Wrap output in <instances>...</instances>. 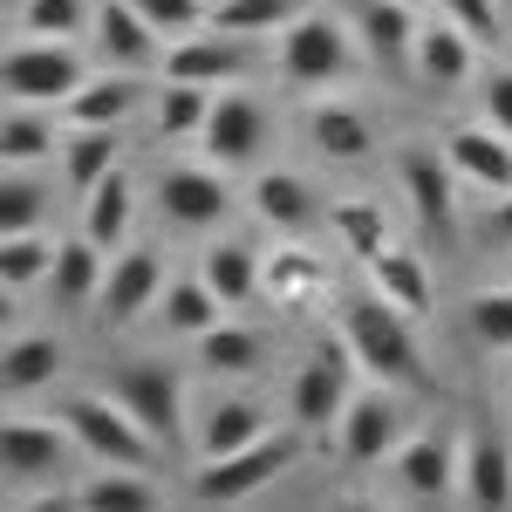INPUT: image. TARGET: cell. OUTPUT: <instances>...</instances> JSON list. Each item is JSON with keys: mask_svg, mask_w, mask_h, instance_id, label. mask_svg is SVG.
Wrapping results in <instances>:
<instances>
[{"mask_svg": "<svg viewBox=\"0 0 512 512\" xmlns=\"http://www.w3.org/2000/svg\"><path fill=\"white\" fill-rule=\"evenodd\" d=\"M267 362V342H260V328H246V321H219V328H205L198 335V369L205 376H253Z\"/></svg>", "mask_w": 512, "mask_h": 512, "instance_id": "1f68e13d", "label": "cell"}, {"mask_svg": "<svg viewBox=\"0 0 512 512\" xmlns=\"http://www.w3.org/2000/svg\"><path fill=\"white\" fill-rule=\"evenodd\" d=\"M226 315H233V308L212 294V280H205V274H171V280H164V294H158L164 335H185V342H198L205 328H219Z\"/></svg>", "mask_w": 512, "mask_h": 512, "instance_id": "d4e9b609", "label": "cell"}, {"mask_svg": "<svg viewBox=\"0 0 512 512\" xmlns=\"http://www.w3.org/2000/svg\"><path fill=\"white\" fill-rule=\"evenodd\" d=\"M478 110H485V123H499V130L512 137V69H492V76H485Z\"/></svg>", "mask_w": 512, "mask_h": 512, "instance_id": "f6af8a7d", "label": "cell"}, {"mask_svg": "<svg viewBox=\"0 0 512 512\" xmlns=\"http://www.w3.org/2000/svg\"><path fill=\"white\" fill-rule=\"evenodd\" d=\"M478 48H485V41L465 35L451 14H431V21L417 28V69H410V76L431 82V89H465L472 69H478Z\"/></svg>", "mask_w": 512, "mask_h": 512, "instance_id": "d6986e66", "label": "cell"}, {"mask_svg": "<svg viewBox=\"0 0 512 512\" xmlns=\"http://www.w3.org/2000/svg\"><path fill=\"white\" fill-rule=\"evenodd\" d=\"M342 335L355 342V362L376 376V383H390V390H431V362H424V342H417V328L410 315L383 301V294H355L342 301Z\"/></svg>", "mask_w": 512, "mask_h": 512, "instance_id": "6da1fadb", "label": "cell"}, {"mask_svg": "<svg viewBox=\"0 0 512 512\" xmlns=\"http://www.w3.org/2000/svg\"><path fill=\"white\" fill-rule=\"evenodd\" d=\"M267 410L253 403V396H212V410H205V424H198V451L205 458H226L239 444H253V437H267Z\"/></svg>", "mask_w": 512, "mask_h": 512, "instance_id": "f1b7e54d", "label": "cell"}, {"mask_svg": "<svg viewBox=\"0 0 512 512\" xmlns=\"http://www.w3.org/2000/svg\"><path fill=\"white\" fill-rule=\"evenodd\" d=\"M158 76H178V82H205V89H226V82L246 76V35H226V28H198V35L171 41L164 48V69Z\"/></svg>", "mask_w": 512, "mask_h": 512, "instance_id": "ac0fdd59", "label": "cell"}, {"mask_svg": "<svg viewBox=\"0 0 512 512\" xmlns=\"http://www.w3.org/2000/svg\"><path fill=\"white\" fill-rule=\"evenodd\" d=\"M164 280H171V274H164L158 246H123V253H110V274H103V294H96L103 328H130L144 308H158Z\"/></svg>", "mask_w": 512, "mask_h": 512, "instance_id": "7c38bea8", "label": "cell"}, {"mask_svg": "<svg viewBox=\"0 0 512 512\" xmlns=\"http://www.w3.org/2000/svg\"><path fill=\"white\" fill-rule=\"evenodd\" d=\"M335 437H342V458H349V465H390V451L410 437V431H403V403H396L390 383H383V390L349 396V410H342Z\"/></svg>", "mask_w": 512, "mask_h": 512, "instance_id": "4fadbf2b", "label": "cell"}, {"mask_svg": "<svg viewBox=\"0 0 512 512\" xmlns=\"http://www.w3.org/2000/svg\"><path fill=\"white\" fill-rule=\"evenodd\" d=\"M301 7H308V0H219V7H212V28L260 41V35H280Z\"/></svg>", "mask_w": 512, "mask_h": 512, "instance_id": "f35d334b", "label": "cell"}, {"mask_svg": "<svg viewBox=\"0 0 512 512\" xmlns=\"http://www.w3.org/2000/svg\"><path fill=\"white\" fill-rule=\"evenodd\" d=\"M321 287H328V267H321V253H308L301 239H280L274 253H267V294H274L280 308H308Z\"/></svg>", "mask_w": 512, "mask_h": 512, "instance_id": "4dcf8cb0", "label": "cell"}, {"mask_svg": "<svg viewBox=\"0 0 512 512\" xmlns=\"http://www.w3.org/2000/svg\"><path fill=\"white\" fill-rule=\"evenodd\" d=\"M260 144H267V103L253 96V89H219V103H212V117L198 130V151L219 164V171H239V164L260 158Z\"/></svg>", "mask_w": 512, "mask_h": 512, "instance_id": "30bf717a", "label": "cell"}, {"mask_svg": "<svg viewBox=\"0 0 512 512\" xmlns=\"http://www.w3.org/2000/svg\"><path fill=\"white\" fill-rule=\"evenodd\" d=\"M89 69H82L76 41H35L21 35L7 48V103H69Z\"/></svg>", "mask_w": 512, "mask_h": 512, "instance_id": "52a82bcc", "label": "cell"}, {"mask_svg": "<svg viewBox=\"0 0 512 512\" xmlns=\"http://www.w3.org/2000/svg\"><path fill=\"white\" fill-rule=\"evenodd\" d=\"M0 451H7V485H48V478H62L69 451L82 444L62 417H7Z\"/></svg>", "mask_w": 512, "mask_h": 512, "instance_id": "8fae6325", "label": "cell"}, {"mask_svg": "<svg viewBox=\"0 0 512 512\" xmlns=\"http://www.w3.org/2000/svg\"><path fill=\"white\" fill-rule=\"evenodd\" d=\"M48 103H14L7 110V130H0V151H7V164H48V158H62V130L41 117Z\"/></svg>", "mask_w": 512, "mask_h": 512, "instance_id": "e575fe53", "label": "cell"}, {"mask_svg": "<svg viewBox=\"0 0 512 512\" xmlns=\"http://www.w3.org/2000/svg\"><path fill=\"white\" fill-rule=\"evenodd\" d=\"M144 103V76H130V69H110V76L82 82L76 96L62 103L69 110V123H123L130 110Z\"/></svg>", "mask_w": 512, "mask_h": 512, "instance_id": "836d02e7", "label": "cell"}, {"mask_svg": "<svg viewBox=\"0 0 512 512\" xmlns=\"http://www.w3.org/2000/svg\"><path fill=\"white\" fill-rule=\"evenodd\" d=\"M287 410H294V424L301 431H335L342 424V410H349V369H335V362H301L294 369V383H287Z\"/></svg>", "mask_w": 512, "mask_h": 512, "instance_id": "ffe728a7", "label": "cell"}, {"mask_svg": "<svg viewBox=\"0 0 512 512\" xmlns=\"http://www.w3.org/2000/svg\"><path fill=\"white\" fill-rule=\"evenodd\" d=\"M41 212H48V185H41L28 164H7V198H0L7 233H41Z\"/></svg>", "mask_w": 512, "mask_h": 512, "instance_id": "60d3db41", "label": "cell"}, {"mask_svg": "<svg viewBox=\"0 0 512 512\" xmlns=\"http://www.w3.org/2000/svg\"><path fill=\"white\" fill-rule=\"evenodd\" d=\"M444 158H451V171L465 178V185H478V192H512V137L499 130V123H451L444 130Z\"/></svg>", "mask_w": 512, "mask_h": 512, "instance_id": "5bb4252c", "label": "cell"}, {"mask_svg": "<svg viewBox=\"0 0 512 512\" xmlns=\"http://www.w3.org/2000/svg\"><path fill=\"white\" fill-rule=\"evenodd\" d=\"M110 396H117L158 444H171V437L185 431V376H178L171 362H158V355L117 362V369H110Z\"/></svg>", "mask_w": 512, "mask_h": 512, "instance_id": "8992f818", "label": "cell"}, {"mask_svg": "<svg viewBox=\"0 0 512 512\" xmlns=\"http://www.w3.org/2000/svg\"><path fill=\"white\" fill-rule=\"evenodd\" d=\"M130 7H137L164 41H185V35H198V28L212 21V14H205V0H130Z\"/></svg>", "mask_w": 512, "mask_h": 512, "instance_id": "7bdbcfd3", "label": "cell"}, {"mask_svg": "<svg viewBox=\"0 0 512 512\" xmlns=\"http://www.w3.org/2000/svg\"><path fill=\"white\" fill-rule=\"evenodd\" d=\"M198 274L212 280V294H219L226 308H246L253 294H267V260H260L246 239H212L205 260H198Z\"/></svg>", "mask_w": 512, "mask_h": 512, "instance_id": "484cf974", "label": "cell"}, {"mask_svg": "<svg viewBox=\"0 0 512 512\" xmlns=\"http://www.w3.org/2000/svg\"><path fill=\"white\" fill-rule=\"evenodd\" d=\"M390 492L410 506H437V499H465V444L444 431H410L390 451Z\"/></svg>", "mask_w": 512, "mask_h": 512, "instance_id": "5b68a950", "label": "cell"}, {"mask_svg": "<svg viewBox=\"0 0 512 512\" xmlns=\"http://www.w3.org/2000/svg\"><path fill=\"white\" fill-rule=\"evenodd\" d=\"M355 41L376 69H417V7L410 0H355Z\"/></svg>", "mask_w": 512, "mask_h": 512, "instance_id": "2e32d148", "label": "cell"}, {"mask_svg": "<svg viewBox=\"0 0 512 512\" xmlns=\"http://www.w3.org/2000/svg\"><path fill=\"white\" fill-rule=\"evenodd\" d=\"M369 287L383 294V301H396L410 321H431L437 315V294H431V267H424V253L417 246H383L376 260H369Z\"/></svg>", "mask_w": 512, "mask_h": 512, "instance_id": "44dd1931", "label": "cell"}, {"mask_svg": "<svg viewBox=\"0 0 512 512\" xmlns=\"http://www.w3.org/2000/svg\"><path fill=\"white\" fill-rule=\"evenodd\" d=\"M103 274H110V253L96 246L89 233L62 239V253H55V274H48V294L62 301V308H96V294H103Z\"/></svg>", "mask_w": 512, "mask_h": 512, "instance_id": "83f0119b", "label": "cell"}, {"mask_svg": "<svg viewBox=\"0 0 512 512\" xmlns=\"http://www.w3.org/2000/svg\"><path fill=\"white\" fill-rule=\"evenodd\" d=\"M62 424H69L76 444L89 451V458H103V465H151V458H158V451H151L158 437L144 431L110 390H76L69 403H62Z\"/></svg>", "mask_w": 512, "mask_h": 512, "instance_id": "277c9868", "label": "cell"}, {"mask_svg": "<svg viewBox=\"0 0 512 512\" xmlns=\"http://www.w3.org/2000/svg\"><path fill=\"white\" fill-rule=\"evenodd\" d=\"M130 219H137V178L130 171H110V178H96L89 192H82V233L96 239L103 253H123V239H130Z\"/></svg>", "mask_w": 512, "mask_h": 512, "instance_id": "cb8c5ba5", "label": "cell"}, {"mask_svg": "<svg viewBox=\"0 0 512 512\" xmlns=\"http://www.w3.org/2000/svg\"><path fill=\"white\" fill-rule=\"evenodd\" d=\"M89 28H96L89 0H21V35L35 41H82Z\"/></svg>", "mask_w": 512, "mask_h": 512, "instance_id": "74e56055", "label": "cell"}, {"mask_svg": "<svg viewBox=\"0 0 512 512\" xmlns=\"http://www.w3.org/2000/svg\"><path fill=\"white\" fill-rule=\"evenodd\" d=\"M308 144L328 164H362L376 151V123L362 117L355 103H342V96H321L315 110H308Z\"/></svg>", "mask_w": 512, "mask_h": 512, "instance_id": "603a6c76", "label": "cell"}, {"mask_svg": "<svg viewBox=\"0 0 512 512\" xmlns=\"http://www.w3.org/2000/svg\"><path fill=\"white\" fill-rule=\"evenodd\" d=\"M212 103H219V89L164 76L158 82V137H198V130H205V117H212Z\"/></svg>", "mask_w": 512, "mask_h": 512, "instance_id": "8d00e7d4", "label": "cell"}, {"mask_svg": "<svg viewBox=\"0 0 512 512\" xmlns=\"http://www.w3.org/2000/svg\"><path fill=\"white\" fill-rule=\"evenodd\" d=\"M158 478H151V465H103V472H89L76 485V506H117V512H144L158 506Z\"/></svg>", "mask_w": 512, "mask_h": 512, "instance_id": "d6a6232c", "label": "cell"}, {"mask_svg": "<svg viewBox=\"0 0 512 512\" xmlns=\"http://www.w3.org/2000/svg\"><path fill=\"white\" fill-rule=\"evenodd\" d=\"M123 164V144H117V123H69V137H62V185L69 192H89L96 178H110Z\"/></svg>", "mask_w": 512, "mask_h": 512, "instance_id": "4316f807", "label": "cell"}, {"mask_svg": "<svg viewBox=\"0 0 512 512\" xmlns=\"http://www.w3.org/2000/svg\"><path fill=\"white\" fill-rule=\"evenodd\" d=\"M465 499L472 506H512V444L485 417L465 431Z\"/></svg>", "mask_w": 512, "mask_h": 512, "instance_id": "7402d4cb", "label": "cell"}, {"mask_svg": "<svg viewBox=\"0 0 512 512\" xmlns=\"http://www.w3.org/2000/svg\"><path fill=\"white\" fill-rule=\"evenodd\" d=\"M55 239L41 233H7V246H0V280H7V294H21V287H48V274H55Z\"/></svg>", "mask_w": 512, "mask_h": 512, "instance_id": "ab89813d", "label": "cell"}, {"mask_svg": "<svg viewBox=\"0 0 512 512\" xmlns=\"http://www.w3.org/2000/svg\"><path fill=\"white\" fill-rule=\"evenodd\" d=\"M89 35H96V55H103L110 69H130V76H151V69L164 62V48H171V41H164L130 0H103Z\"/></svg>", "mask_w": 512, "mask_h": 512, "instance_id": "9a60e30c", "label": "cell"}, {"mask_svg": "<svg viewBox=\"0 0 512 512\" xmlns=\"http://www.w3.org/2000/svg\"><path fill=\"white\" fill-rule=\"evenodd\" d=\"M465 328H472V342H485V349H512V287H485V294H472V308H465Z\"/></svg>", "mask_w": 512, "mask_h": 512, "instance_id": "b9f144b4", "label": "cell"}, {"mask_svg": "<svg viewBox=\"0 0 512 512\" xmlns=\"http://www.w3.org/2000/svg\"><path fill=\"white\" fill-rule=\"evenodd\" d=\"M62 369H69V349H62V335H41V328H28V335H14V342H7V396H35V390H48Z\"/></svg>", "mask_w": 512, "mask_h": 512, "instance_id": "f546056e", "label": "cell"}, {"mask_svg": "<svg viewBox=\"0 0 512 512\" xmlns=\"http://www.w3.org/2000/svg\"><path fill=\"white\" fill-rule=\"evenodd\" d=\"M246 205H253V219H260L267 233H280V239H301L321 212H328V205L315 198V185H308L301 171H287V164L260 171V178H253V192H246Z\"/></svg>", "mask_w": 512, "mask_h": 512, "instance_id": "e0dca14e", "label": "cell"}, {"mask_svg": "<svg viewBox=\"0 0 512 512\" xmlns=\"http://www.w3.org/2000/svg\"><path fill=\"white\" fill-rule=\"evenodd\" d=\"M506 14H512V7H506Z\"/></svg>", "mask_w": 512, "mask_h": 512, "instance_id": "7dc6e473", "label": "cell"}, {"mask_svg": "<svg viewBox=\"0 0 512 512\" xmlns=\"http://www.w3.org/2000/svg\"><path fill=\"white\" fill-rule=\"evenodd\" d=\"M485 233L499 239V246H512V192H499V205H492V219H485Z\"/></svg>", "mask_w": 512, "mask_h": 512, "instance_id": "bcb514c9", "label": "cell"}, {"mask_svg": "<svg viewBox=\"0 0 512 512\" xmlns=\"http://www.w3.org/2000/svg\"><path fill=\"white\" fill-rule=\"evenodd\" d=\"M437 7H444L465 35H478L485 48H499V41H506V14H499V0H437Z\"/></svg>", "mask_w": 512, "mask_h": 512, "instance_id": "ee69618b", "label": "cell"}, {"mask_svg": "<svg viewBox=\"0 0 512 512\" xmlns=\"http://www.w3.org/2000/svg\"><path fill=\"white\" fill-rule=\"evenodd\" d=\"M328 226H335V239L349 246L362 267L390 246V212H383L376 198H335V205H328Z\"/></svg>", "mask_w": 512, "mask_h": 512, "instance_id": "d590c367", "label": "cell"}, {"mask_svg": "<svg viewBox=\"0 0 512 512\" xmlns=\"http://www.w3.org/2000/svg\"><path fill=\"white\" fill-rule=\"evenodd\" d=\"M355 62H369V55H362L355 28H342L335 14H315V7H301V14L280 28L274 69L294 82V89H335V82H349V76H355Z\"/></svg>", "mask_w": 512, "mask_h": 512, "instance_id": "7a4b0ae2", "label": "cell"}, {"mask_svg": "<svg viewBox=\"0 0 512 512\" xmlns=\"http://www.w3.org/2000/svg\"><path fill=\"white\" fill-rule=\"evenodd\" d=\"M294 451H301V424H294V431L253 437V444H239V451H226V458H205L198 478H192V499H205V506L253 499V492H267V485L294 465Z\"/></svg>", "mask_w": 512, "mask_h": 512, "instance_id": "3957f363", "label": "cell"}, {"mask_svg": "<svg viewBox=\"0 0 512 512\" xmlns=\"http://www.w3.org/2000/svg\"><path fill=\"white\" fill-rule=\"evenodd\" d=\"M396 171H403V192H410V212H417V226L437 239V246H451V233H458V171H451V158H444V144L437 151H424V144H410L403 158H396Z\"/></svg>", "mask_w": 512, "mask_h": 512, "instance_id": "9c48e42d", "label": "cell"}, {"mask_svg": "<svg viewBox=\"0 0 512 512\" xmlns=\"http://www.w3.org/2000/svg\"><path fill=\"white\" fill-rule=\"evenodd\" d=\"M158 212L171 233H212L233 212V185L219 178V164H171L158 178Z\"/></svg>", "mask_w": 512, "mask_h": 512, "instance_id": "ba28073f", "label": "cell"}]
</instances>
